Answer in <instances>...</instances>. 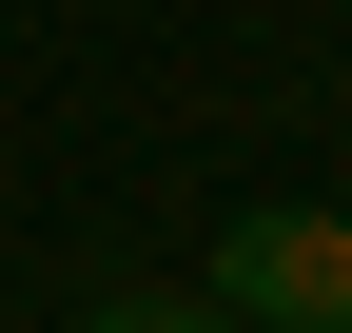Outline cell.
<instances>
[{
  "instance_id": "obj_1",
  "label": "cell",
  "mask_w": 352,
  "mask_h": 333,
  "mask_svg": "<svg viewBox=\"0 0 352 333\" xmlns=\"http://www.w3.org/2000/svg\"><path fill=\"white\" fill-rule=\"evenodd\" d=\"M215 314L235 333H352V216L333 196H254L215 235Z\"/></svg>"
},
{
  "instance_id": "obj_2",
  "label": "cell",
  "mask_w": 352,
  "mask_h": 333,
  "mask_svg": "<svg viewBox=\"0 0 352 333\" xmlns=\"http://www.w3.org/2000/svg\"><path fill=\"white\" fill-rule=\"evenodd\" d=\"M78 333H235L215 294H118V314H78Z\"/></svg>"
}]
</instances>
